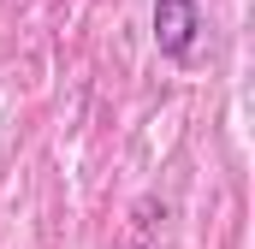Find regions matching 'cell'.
Here are the masks:
<instances>
[{"label":"cell","mask_w":255,"mask_h":249,"mask_svg":"<svg viewBox=\"0 0 255 249\" xmlns=\"http://www.w3.org/2000/svg\"><path fill=\"white\" fill-rule=\"evenodd\" d=\"M154 48L166 60H190L196 48V30H202V6L196 0H154Z\"/></svg>","instance_id":"6da1fadb"},{"label":"cell","mask_w":255,"mask_h":249,"mask_svg":"<svg viewBox=\"0 0 255 249\" xmlns=\"http://www.w3.org/2000/svg\"><path fill=\"white\" fill-rule=\"evenodd\" d=\"M130 249H148V244H130Z\"/></svg>","instance_id":"7a4b0ae2"}]
</instances>
